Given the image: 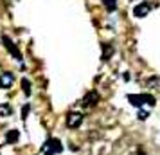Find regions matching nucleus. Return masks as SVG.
Segmentation results:
<instances>
[{"label":"nucleus","instance_id":"obj_1","mask_svg":"<svg viewBox=\"0 0 160 155\" xmlns=\"http://www.w3.org/2000/svg\"><path fill=\"white\" fill-rule=\"evenodd\" d=\"M59 152H63V144H61V141L59 139H47L43 142V146H42V153L43 155H54V153H59Z\"/></svg>","mask_w":160,"mask_h":155},{"label":"nucleus","instance_id":"obj_2","mask_svg":"<svg viewBox=\"0 0 160 155\" xmlns=\"http://www.w3.org/2000/svg\"><path fill=\"white\" fill-rule=\"evenodd\" d=\"M2 44L6 45V49H8V51L11 52V54H13V56H15L16 59H18V61L22 59V52L16 49V45L13 44V42H11V38H9V36H2Z\"/></svg>","mask_w":160,"mask_h":155},{"label":"nucleus","instance_id":"obj_3","mask_svg":"<svg viewBox=\"0 0 160 155\" xmlns=\"http://www.w3.org/2000/svg\"><path fill=\"white\" fill-rule=\"evenodd\" d=\"M81 123H83V116L79 112H72V114L67 116V126L68 128H78Z\"/></svg>","mask_w":160,"mask_h":155},{"label":"nucleus","instance_id":"obj_4","mask_svg":"<svg viewBox=\"0 0 160 155\" xmlns=\"http://www.w3.org/2000/svg\"><path fill=\"white\" fill-rule=\"evenodd\" d=\"M13 81H15V76L11 72H2L0 74V87L2 89H11V85H13Z\"/></svg>","mask_w":160,"mask_h":155},{"label":"nucleus","instance_id":"obj_5","mask_svg":"<svg viewBox=\"0 0 160 155\" xmlns=\"http://www.w3.org/2000/svg\"><path fill=\"white\" fill-rule=\"evenodd\" d=\"M149 11H151V6H149V4H138V6L133 8V16L142 18V16H148Z\"/></svg>","mask_w":160,"mask_h":155},{"label":"nucleus","instance_id":"obj_6","mask_svg":"<svg viewBox=\"0 0 160 155\" xmlns=\"http://www.w3.org/2000/svg\"><path fill=\"white\" fill-rule=\"evenodd\" d=\"M97 101H99V94L95 92V90H90L87 96H85V99H83V106H94V105H97Z\"/></svg>","mask_w":160,"mask_h":155},{"label":"nucleus","instance_id":"obj_7","mask_svg":"<svg viewBox=\"0 0 160 155\" xmlns=\"http://www.w3.org/2000/svg\"><path fill=\"white\" fill-rule=\"evenodd\" d=\"M128 101H130L133 106H142V105H144V96H142V94H130V96H128Z\"/></svg>","mask_w":160,"mask_h":155},{"label":"nucleus","instance_id":"obj_8","mask_svg":"<svg viewBox=\"0 0 160 155\" xmlns=\"http://www.w3.org/2000/svg\"><path fill=\"white\" fill-rule=\"evenodd\" d=\"M18 139H20V132L18 130H9L8 135H6V142L8 144H15V142H18Z\"/></svg>","mask_w":160,"mask_h":155},{"label":"nucleus","instance_id":"obj_9","mask_svg":"<svg viewBox=\"0 0 160 155\" xmlns=\"http://www.w3.org/2000/svg\"><path fill=\"white\" fill-rule=\"evenodd\" d=\"M112 52H113V49L110 45H102V61H108L110 56H112Z\"/></svg>","mask_w":160,"mask_h":155},{"label":"nucleus","instance_id":"obj_10","mask_svg":"<svg viewBox=\"0 0 160 155\" xmlns=\"http://www.w3.org/2000/svg\"><path fill=\"white\" fill-rule=\"evenodd\" d=\"M102 4L108 11H115L117 9V0H102Z\"/></svg>","mask_w":160,"mask_h":155},{"label":"nucleus","instance_id":"obj_11","mask_svg":"<svg viewBox=\"0 0 160 155\" xmlns=\"http://www.w3.org/2000/svg\"><path fill=\"white\" fill-rule=\"evenodd\" d=\"M22 87H23L25 96H31V83H29V80H22Z\"/></svg>","mask_w":160,"mask_h":155},{"label":"nucleus","instance_id":"obj_12","mask_svg":"<svg viewBox=\"0 0 160 155\" xmlns=\"http://www.w3.org/2000/svg\"><path fill=\"white\" fill-rule=\"evenodd\" d=\"M11 114V106L9 105H0V116H9Z\"/></svg>","mask_w":160,"mask_h":155},{"label":"nucleus","instance_id":"obj_13","mask_svg":"<svg viewBox=\"0 0 160 155\" xmlns=\"http://www.w3.org/2000/svg\"><path fill=\"white\" fill-rule=\"evenodd\" d=\"M142 96H144V103H148L149 106H153V105H155V101H157L151 94H142Z\"/></svg>","mask_w":160,"mask_h":155},{"label":"nucleus","instance_id":"obj_14","mask_svg":"<svg viewBox=\"0 0 160 155\" xmlns=\"http://www.w3.org/2000/svg\"><path fill=\"white\" fill-rule=\"evenodd\" d=\"M148 117H149V112H146V110H140V112H138V119H140V121H146Z\"/></svg>","mask_w":160,"mask_h":155},{"label":"nucleus","instance_id":"obj_15","mask_svg":"<svg viewBox=\"0 0 160 155\" xmlns=\"http://www.w3.org/2000/svg\"><path fill=\"white\" fill-rule=\"evenodd\" d=\"M29 110H31V106H29V105H25V106H23V110H22V119H23V121L27 119V114H29Z\"/></svg>","mask_w":160,"mask_h":155},{"label":"nucleus","instance_id":"obj_16","mask_svg":"<svg viewBox=\"0 0 160 155\" xmlns=\"http://www.w3.org/2000/svg\"><path fill=\"white\" fill-rule=\"evenodd\" d=\"M131 2H133V0H131Z\"/></svg>","mask_w":160,"mask_h":155}]
</instances>
